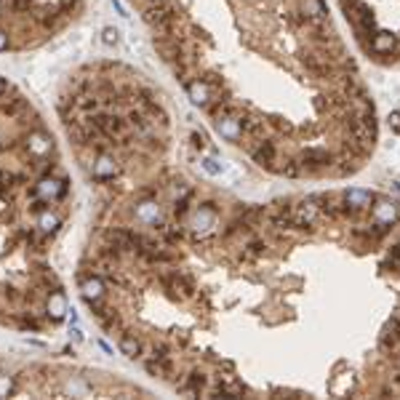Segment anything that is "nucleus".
Instances as JSON below:
<instances>
[{"label": "nucleus", "mask_w": 400, "mask_h": 400, "mask_svg": "<svg viewBox=\"0 0 400 400\" xmlns=\"http://www.w3.org/2000/svg\"><path fill=\"white\" fill-rule=\"evenodd\" d=\"M86 0H0V51L29 48L61 32Z\"/></svg>", "instance_id": "1"}, {"label": "nucleus", "mask_w": 400, "mask_h": 400, "mask_svg": "<svg viewBox=\"0 0 400 400\" xmlns=\"http://www.w3.org/2000/svg\"><path fill=\"white\" fill-rule=\"evenodd\" d=\"M390 120H392V126H395V128L400 131V112H395V115H392V118H390Z\"/></svg>", "instance_id": "3"}, {"label": "nucleus", "mask_w": 400, "mask_h": 400, "mask_svg": "<svg viewBox=\"0 0 400 400\" xmlns=\"http://www.w3.org/2000/svg\"><path fill=\"white\" fill-rule=\"evenodd\" d=\"M395 35H390V32H379V35H374V40H371V51L374 53H392L395 51Z\"/></svg>", "instance_id": "2"}]
</instances>
